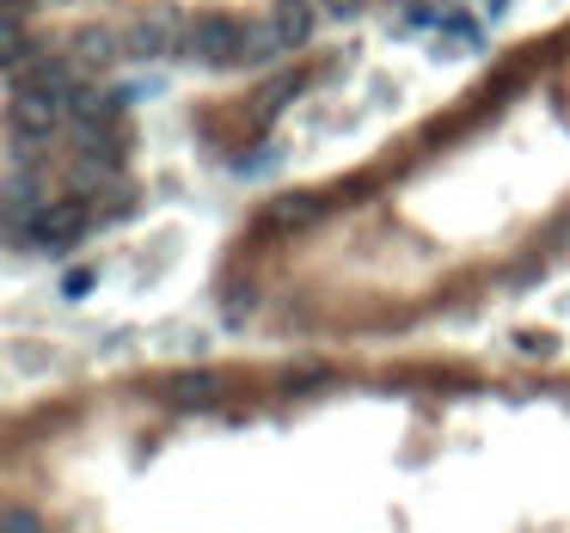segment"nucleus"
Wrapping results in <instances>:
<instances>
[{
    "label": "nucleus",
    "instance_id": "1",
    "mask_svg": "<svg viewBox=\"0 0 570 533\" xmlns=\"http://www.w3.org/2000/svg\"><path fill=\"white\" fill-rule=\"evenodd\" d=\"M239 31H246V19H234V13H197V19H185V38H178L173 62H185V67H234Z\"/></svg>",
    "mask_w": 570,
    "mask_h": 533
},
{
    "label": "nucleus",
    "instance_id": "2",
    "mask_svg": "<svg viewBox=\"0 0 570 533\" xmlns=\"http://www.w3.org/2000/svg\"><path fill=\"white\" fill-rule=\"evenodd\" d=\"M178 38H185V13L178 7H147L142 19H129L123 25V55L129 62H166V55H178Z\"/></svg>",
    "mask_w": 570,
    "mask_h": 533
},
{
    "label": "nucleus",
    "instance_id": "3",
    "mask_svg": "<svg viewBox=\"0 0 570 533\" xmlns=\"http://www.w3.org/2000/svg\"><path fill=\"white\" fill-rule=\"evenodd\" d=\"M86 227H93V209H86V197L43 202V209H38V221H31V252L62 258L68 245H80V240H86Z\"/></svg>",
    "mask_w": 570,
    "mask_h": 533
},
{
    "label": "nucleus",
    "instance_id": "4",
    "mask_svg": "<svg viewBox=\"0 0 570 533\" xmlns=\"http://www.w3.org/2000/svg\"><path fill=\"white\" fill-rule=\"evenodd\" d=\"M7 129L19 135H38V142H55V135L68 129V105L50 93H38V86H13V105H7Z\"/></svg>",
    "mask_w": 570,
    "mask_h": 533
},
{
    "label": "nucleus",
    "instance_id": "5",
    "mask_svg": "<svg viewBox=\"0 0 570 533\" xmlns=\"http://www.w3.org/2000/svg\"><path fill=\"white\" fill-rule=\"evenodd\" d=\"M221 393H227V380L215 368H185L159 387V399L173 405V411H209V405H221Z\"/></svg>",
    "mask_w": 570,
    "mask_h": 533
},
{
    "label": "nucleus",
    "instance_id": "6",
    "mask_svg": "<svg viewBox=\"0 0 570 533\" xmlns=\"http://www.w3.org/2000/svg\"><path fill=\"white\" fill-rule=\"evenodd\" d=\"M282 55H294V50L282 43L277 19H246V31H239V50H234V67H277Z\"/></svg>",
    "mask_w": 570,
    "mask_h": 533
},
{
    "label": "nucleus",
    "instance_id": "7",
    "mask_svg": "<svg viewBox=\"0 0 570 533\" xmlns=\"http://www.w3.org/2000/svg\"><path fill=\"white\" fill-rule=\"evenodd\" d=\"M74 62L86 67V74H111L117 62H129V55H123V31H111V25H80V31H74Z\"/></svg>",
    "mask_w": 570,
    "mask_h": 533
},
{
    "label": "nucleus",
    "instance_id": "8",
    "mask_svg": "<svg viewBox=\"0 0 570 533\" xmlns=\"http://www.w3.org/2000/svg\"><path fill=\"white\" fill-rule=\"evenodd\" d=\"M319 215H325V197H313V190H289V197H277L265 215H258V227H282V233H294V227H313Z\"/></svg>",
    "mask_w": 570,
    "mask_h": 533
},
{
    "label": "nucleus",
    "instance_id": "9",
    "mask_svg": "<svg viewBox=\"0 0 570 533\" xmlns=\"http://www.w3.org/2000/svg\"><path fill=\"white\" fill-rule=\"evenodd\" d=\"M319 13H325V7H319V0H277V31H282V43H289V50H307V43H313V31H319Z\"/></svg>",
    "mask_w": 570,
    "mask_h": 533
},
{
    "label": "nucleus",
    "instance_id": "10",
    "mask_svg": "<svg viewBox=\"0 0 570 533\" xmlns=\"http://www.w3.org/2000/svg\"><path fill=\"white\" fill-rule=\"evenodd\" d=\"M442 38H454V43H466V50H485V25L478 19H466V13H442Z\"/></svg>",
    "mask_w": 570,
    "mask_h": 533
},
{
    "label": "nucleus",
    "instance_id": "11",
    "mask_svg": "<svg viewBox=\"0 0 570 533\" xmlns=\"http://www.w3.org/2000/svg\"><path fill=\"white\" fill-rule=\"evenodd\" d=\"M282 166V147H252V154H239L234 160V173L239 178H270Z\"/></svg>",
    "mask_w": 570,
    "mask_h": 533
},
{
    "label": "nucleus",
    "instance_id": "12",
    "mask_svg": "<svg viewBox=\"0 0 570 533\" xmlns=\"http://www.w3.org/2000/svg\"><path fill=\"white\" fill-rule=\"evenodd\" d=\"M0 533H43V521L31 515L25 503H13V509H7V515H0Z\"/></svg>",
    "mask_w": 570,
    "mask_h": 533
},
{
    "label": "nucleus",
    "instance_id": "13",
    "mask_svg": "<svg viewBox=\"0 0 570 533\" xmlns=\"http://www.w3.org/2000/svg\"><path fill=\"white\" fill-rule=\"evenodd\" d=\"M93 270H86V264H74V270H68V276H62V301H80V294H93Z\"/></svg>",
    "mask_w": 570,
    "mask_h": 533
},
{
    "label": "nucleus",
    "instance_id": "14",
    "mask_svg": "<svg viewBox=\"0 0 570 533\" xmlns=\"http://www.w3.org/2000/svg\"><path fill=\"white\" fill-rule=\"evenodd\" d=\"M319 380H332L325 362H294V368H289V387H319Z\"/></svg>",
    "mask_w": 570,
    "mask_h": 533
},
{
    "label": "nucleus",
    "instance_id": "15",
    "mask_svg": "<svg viewBox=\"0 0 570 533\" xmlns=\"http://www.w3.org/2000/svg\"><path fill=\"white\" fill-rule=\"evenodd\" d=\"M319 7H325L332 19H362L369 13V0H319Z\"/></svg>",
    "mask_w": 570,
    "mask_h": 533
},
{
    "label": "nucleus",
    "instance_id": "16",
    "mask_svg": "<svg viewBox=\"0 0 570 533\" xmlns=\"http://www.w3.org/2000/svg\"><path fill=\"white\" fill-rule=\"evenodd\" d=\"M516 344H521V356H552V337L546 332H521Z\"/></svg>",
    "mask_w": 570,
    "mask_h": 533
},
{
    "label": "nucleus",
    "instance_id": "17",
    "mask_svg": "<svg viewBox=\"0 0 570 533\" xmlns=\"http://www.w3.org/2000/svg\"><path fill=\"white\" fill-rule=\"evenodd\" d=\"M509 13V0H485V19H504Z\"/></svg>",
    "mask_w": 570,
    "mask_h": 533
},
{
    "label": "nucleus",
    "instance_id": "18",
    "mask_svg": "<svg viewBox=\"0 0 570 533\" xmlns=\"http://www.w3.org/2000/svg\"><path fill=\"white\" fill-rule=\"evenodd\" d=\"M43 7H50V0H43Z\"/></svg>",
    "mask_w": 570,
    "mask_h": 533
}]
</instances>
